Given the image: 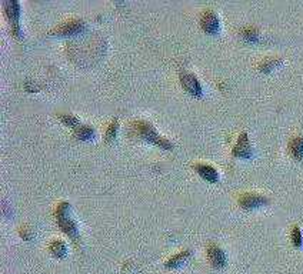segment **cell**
<instances>
[{
    "label": "cell",
    "instance_id": "6da1fadb",
    "mask_svg": "<svg viewBox=\"0 0 303 274\" xmlns=\"http://www.w3.org/2000/svg\"><path fill=\"white\" fill-rule=\"evenodd\" d=\"M130 134L133 137H139V139H142L148 143H152L157 147L163 148V150H172L174 147L173 143L169 139L160 136L154 130L153 125L146 120H133L130 123Z\"/></svg>",
    "mask_w": 303,
    "mask_h": 274
},
{
    "label": "cell",
    "instance_id": "7a4b0ae2",
    "mask_svg": "<svg viewBox=\"0 0 303 274\" xmlns=\"http://www.w3.org/2000/svg\"><path fill=\"white\" fill-rule=\"evenodd\" d=\"M69 210H70V204L67 201H60L57 206H56V210H55V219H56V224L59 226V229L62 232L67 234L73 243L76 246L80 244V234H79V229H77V224L76 221L69 216Z\"/></svg>",
    "mask_w": 303,
    "mask_h": 274
},
{
    "label": "cell",
    "instance_id": "3957f363",
    "mask_svg": "<svg viewBox=\"0 0 303 274\" xmlns=\"http://www.w3.org/2000/svg\"><path fill=\"white\" fill-rule=\"evenodd\" d=\"M4 16L10 24V32L16 39L22 37V27H20V4L18 0H6L3 3Z\"/></svg>",
    "mask_w": 303,
    "mask_h": 274
},
{
    "label": "cell",
    "instance_id": "277c9868",
    "mask_svg": "<svg viewBox=\"0 0 303 274\" xmlns=\"http://www.w3.org/2000/svg\"><path fill=\"white\" fill-rule=\"evenodd\" d=\"M85 29H86L85 20L75 18V19H69V20H65L63 23L57 24L50 32V35H53V36H75V35L82 33Z\"/></svg>",
    "mask_w": 303,
    "mask_h": 274
},
{
    "label": "cell",
    "instance_id": "5b68a950",
    "mask_svg": "<svg viewBox=\"0 0 303 274\" xmlns=\"http://www.w3.org/2000/svg\"><path fill=\"white\" fill-rule=\"evenodd\" d=\"M238 204L243 210H253L265 204H269V199L259 193H243L239 196Z\"/></svg>",
    "mask_w": 303,
    "mask_h": 274
},
{
    "label": "cell",
    "instance_id": "8992f818",
    "mask_svg": "<svg viewBox=\"0 0 303 274\" xmlns=\"http://www.w3.org/2000/svg\"><path fill=\"white\" fill-rule=\"evenodd\" d=\"M200 27L208 35H217L220 32V20L215 10L206 9L200 16Z\"/></svg>",
    "mask_w": 303,
    "mask_h": 274
},
{
    "label": "cell",
    "instance_id": "52a82bcc",
    "mask_svg": "<svg viewBox=\"0 0 303 274\" xmlns=\"http://www.w3.org/2000/svg\"><path fill=\"white\" fill-rule=\"evenodd\" d=\"M179 79H180V85L182 87L192 96H202L203 93V89H202V85L199 82V79L196 77L193 73H189V72H180L179 74Z\"/></svg>",
    "mask_w": 303,
    "mask_h": 274
},
{
    "label": "cell",
    "instance_id": "ba28073f",
    "mask_svg": "<svg viewBox=\"0 0 303 274\" xmlns=\"http://www.w3.org/2000/svg\"><path fill=\"white\" fill-rule=\"evenodd\" d=\"M232 154L238 159H250L253 156V148L246 131H242L239 134L238 142L232 148Z\"/></svg>",
    "mask_w": 303,
    "mask_h": 274
},
{
    "label": "cell",
    "instance_id": "9c48e42d",
    "mask_svg": "<svg viewBox=\"0 0 303 274\" xmlns=\"http://www.w3.org/2000/svg\"><path fill=\"white\" fill-rule=\"evenodd\" d=\"M206 253H208V260L209 263L212 264V267L215 269H223L227 263V257L226 253L217 246V244H209L208 249H206Z\"/></svg>",
    "mask_w": 303,
    "mask_h": 274
},
{
    "label": "cell",
    "instance_id": "30bf717a",
    "mask_svg": "<svg viewBox=\"0 0 303 274\" xmlns=\"http://www.w3.org/2000/svg\"><path fill=\"white\" fill-rule=\"evenodd\" d=\"M193 169L206 182H209V183H216V182H219V173H217V170L213 166L206 164V163H196V164H193Z\"/></svg>",
    "mask_w": 303,
    "mask_h": 274
},
{
    "label": "cell",
    "instance_id": "8fae6325",
    "mask_svg": "<svg viewBox=\"0 0 303 274\" xmlns=\"http://www.w3.org/2000/svg\"><path fill=\"white\" fill-rule=\"evenodd\" d=\"M287 150H289V154L295 159V160H303V136L302 134H298V136H293L289 143H287Z\"/></svg>",
    "mask_w": 303,
    "mask_h": 274
},
{
    "label": "cell",
    "instance_id": "7c38bea8",
    "mask_svg": "<svg viewBox=\"0 0 303 274\" xmlns=\"http://www.w3.org/2000/svg\"><path fill=\"white\" fill-rule=\"evenodd\" d=\"M192 256V250H182V252H179V253H176L174 256H172L169 260H166V263H165V267L166 269H177V267H180L182 264H185L188 260H189V257Z\"/></svg>",
    "mask_w": 303,
    "mask_h": 274
},
{
    "label": "cell",
    "instance_id": "4fadbf2b",
    "mask_svg": "<svg viewBox=\"0 0 303 274\" xmlns=\"http://www.w3.org/2000/svg\"><path fill=\"white\" fill-rule=\"evenodd\" d=\"M73 134L77 140H89L95 136V128L90 125H79L73 128Z\"/></svg>",
    "mask_w": 303,
    "mask_h": 274
},
{
    "label": "cell",
    "instance_id": "5bb4252c",
    "mask_svg": "<svg viewBox=\"0 0 303 274\" xmlns=\"http://www.w3.org/2000/svg\"><path fill=\"white\" fill-rule=\"evenodd\" d=\"M49 252L52 253L53 257L56 258H63L67 253V247H66L65 241L62 240H53L49 246Z\"/></svg>",
    "mask_w": 303,
    "mask_h": 274
},
{
    "label": "cell",
    "instance_id": "9a60e30c",
    "mask_svg": "<svg viewBox=\"0 0 303 274\" xmlns=\"http://www.w3.org/2000/svg\"><path fill=\"white\" fill-rule=\"evenodd\" d=\"M281 63V57H266L259 63V70L263 72V73H269V72H272L275 67H278Z\"/></svg>",
    "mask_w": 303,
    "mask_h": 274
},
{
    "label": "cell",
    "instance_id": "2e32d148",
    "mask_svg": "<svg viewBox=\"0 0 303 274\" xmlns=\"http://www.w3.org/2000/svg\"><path fill=\"white\" fill-rule=\"evenodd\" d=\"M57 119H59L63 125H66V126L69 127H73V128L80 125L77 116H75V114H72V113H60V114H57Z\"/></svg>",
    "mask_w": 303,
    "mask_h": 274
},
{
    "label": "cell",
    "instance_id": "e0dca14e",
    "mask_svg": "<svg viewBox=\"0 0 303 274\" xmlns=\"http://www.w3.org/2000/svg\"><path fill=\"white\" fill-rule=\"evenodd\" d=\"M242 37L247 42H256L259 39V30L253 26H249V27H243L242 32H240Z\"/></svg>",
    "mask_w": 303,
    "mask_h": 274
},
{
    "label": "cell",
    "instance_id": "ac0fdd59",
    "mask_svg": "<svg viewBox=\"0 0 303 274\" xmlns=\"http://www.w3.org/2000/svg\"><path fill=\"white\" fill-rule=\"evenodd\" d=\"M117 130H119V120H112L109 123L106 131H105V140L106 142H113L116 139Z\"/></svg>",
    "mask_w": 303,
    "mask_h": 274
},
{
    "label": "cell",
    "instance_id": "d6986e66",
    "mask_svg": "<svg viewBox=\"0 0 303 274\" xmlns=\"http://www.w3.org/2000/svg\"><path fill=\"white\" fill-rule=\"evenodd\" d=\"M290 240L293 243L295 247H302L303 244V236H302V230L299 226H293L292 230H290Z\"/></svg>",
    "mask_w": 303,
    "mask_h": 274
},
{
    "label": "cell",
    "instance_id": "ffe728a7",
    "mask_svg": "<svg viewBox=\"0 0 303 274\" xmlns=\"http://www.w3.org/2000/svg\"><path fill=\"white\" fill-rule=\"evenodd\" d=\"M19 233H20V237L24 240H32L33 234H32V230H29V227H20Z\"/></svg>",
    "mask_w": 303,
    "mask_h": 274
}]
</instances>
